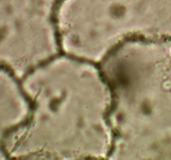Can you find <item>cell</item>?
<instances>
[{
  "label": "cell",
  "mask_w": 171,
  "mask_h": 160,
  "mask_svg": "<svg viewBox=\"0 0 171 160\" xmlns=\"http://www.w3.org/2000/svg\"><path fill=\"white\" fill-rule=\"evenodd\" d=\"M22 87L30 109L18 128L20 155L109 159L112 97L98 63L61 52L23 76Z\"/></svg>",
  "instance_id": "obj_1"
},
{
  "label": "cell",
  "mask_w": 171,
  "mask_h": 160,
  "mask_svg": "<svg viewBox=\"0 0 171 160\" xmlns=\"http://www.w3.org/2000/svg\"><path fill=\"white\" fill-rule=\"evenodd\" d=\"M168 47L167 39L129 40L98 63L112 97L109 159H155L170 153Z\"/></svg>",
  "instance_id": "obj_2"
}]
</instances>
